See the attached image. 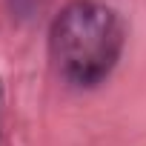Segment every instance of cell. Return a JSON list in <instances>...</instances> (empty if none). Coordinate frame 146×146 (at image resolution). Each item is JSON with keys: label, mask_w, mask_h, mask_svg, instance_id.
I'll list each match as a JSON object with an SVG mask.
<instances>
[{"label": "cell", "mask_w": 146, "mask_h": 146, "mask_svg": "<svg viewBox=\"0 0 146 146\" xmlns=\"http://www.w3.org/2000/svg\"><path fill=\"white\" fill-rule=\"evenodd\" d=\"M126 46L123 17L98 0H72L49 26V60L69 86L95 89L117 66Z\"/></svg>", "instance_id": "cell-1"}, {"label": "cell", "mask_w": 146, "mask_h": 146, "mask_svg": "<svg viewBox=\"0 0 146 146\" xmlns=\"http://www.w3.org/2000/svg\"><path fill=\"white\" fill-rule=\"evenodd\" d=\"M12 3H15V9H20V12H26L32 3H35V0H12Z\"/></svg>", "instance_id": "cell-2"}]
</instances>
